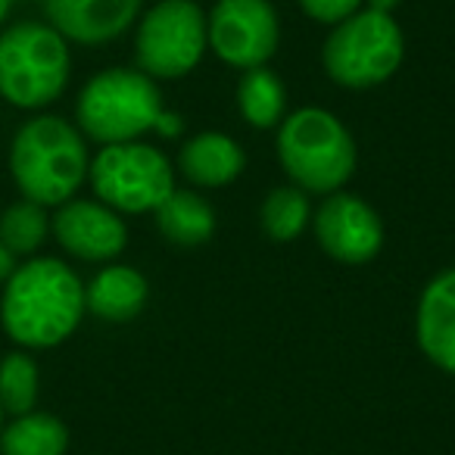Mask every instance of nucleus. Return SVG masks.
<instances>
[{
  "label": "nucleus",
  "mask_w": 455,
  "mask_h": 455,
  "mask_svg": "<svg viewBox=\"0 0 455 455\" xmlns=\"http://www.w3.org/2000/svg\"><path fill=\"white\" fill-rule=\"evenodd\" d=\"M84 315V287L60 259H28L10 275L0 299V322L20 347L63 343Z\"/></svg>",
  "instance_id": "1"
},
{
  "label": "nucleus",
  "mask_w": 455,
  "mask_h": 455,
  "mask_svg": "<svg viewBox=\"0 0 455 455\" xmlns=\"http://www.w3.org/2000/svg\"><path fill=\"white\" fill-rule=\"evenodd\" d=\"M88 147L60 116H38L16 132L10 172L22 196L38 206H63L88 178Z\"/></svg>",
  "instance_id": "2"
},
{
  "label": "nucleus",
  "mask_w": 455,
  "mask_h": 455,
  "mask_svg": "<svg viewBox=\"0 0 455 455\" xmlns=\"http://www.w3.org/2000/svg\"><path fill=\"white\" fill-rule=\"evenodd\" d=\"M278 159L306 194H337L355 172L353 134L328 109H297L278 128Z\"/></svg>",
  "instance_id": "3"
},
{
  "label": "nucleus",
  "mask_w": 455,
  "mask_h": 455,
  "mask_svg": "<svg viewBox=\"0 0 455 455\" xmlns=\"http://www.w3.org/2000/svg\"><path fill=\"white\" fill-rule=\"evenodd\" d=\"M69 44L53 26L20 22L0 35V97L20 109L53 103L69 84Z\"/></svg>",
  "instance_id": "4"
},
{
  "label": "nucleus",
  "mask_w": 455,
  "mask_h": 455,
  "mask_svg": "<svg viewBox=\"0 0 455 455\" xmlns=\"http://www.w3.org/2000/svg\"><path fill=\"white\" fill-rule=\"evenodd\" d=\"M163 113L156 82L134 69H107L94 76L78 94V128L88 138L107 144H128L153 132Z\"/></svg>",
  "instance_id": "5"
},
{
  "label": "nucleus",
  "mask_w": 455,
  "mask_h": 455,
  "mask_svg": "<svg viewBox=\"0 0 455 455\" xmlns=\"http://www.w3.org/2000/svg\"><path fill=\"white\" fill-rule=\"evenodd\" d=\"M403 32L390 13L355 10L337 22L322 51L324 72L343 88H374L384 84L403 63Z\"/></svg>",
  "instance_id": "6"
},
{
  "label": "nucleus",
  "mask_w": 455,
  "mask_h": 455,
  "mask_svg": "<svg viewBox=\"0 0 455 455\" xmlns=\"http://www.w3.org/2000/svg\"><path fill=\"white\" fill-rule=\"evenodd\" d=\"M94 194L116 212H153L175 190V175L163 153L128 140L107 144L88 169Z\"/></svg>",
  "instance_id": "7"
},
{
  "label": "nucleus",
  "mask_w": 455,
  "mask_h": 455,
  "mask_svg": "<svg viewBox=\"0 0 455 455\" xmlns=\"http://www.w3.org/2000/svg\"><path fill=\"white\" fill-rule=\"evenodd\" d=\"M209 44L206 13L194 0H159L140 20L138 66L150 78H181L203 60Z\"/></svg>",
  "instance_id": "8"
},
{
  "label": "nucleus",
  "mask_w": 455,
  "mask_h": 455,
  "mask_svg": "<svg viewBox=\"0 0 455 455\" xmlns=\"http://www.w3.org/2000/svg\"><path fill=\"white\" fill-rule=\"evenodd\" d=\"M206 32L215 57L243 72L266 66L281 41L278 13L268 0H219Z\"/></svg>",
  "instance_id": "9"
},
{
  "label": "nucleus",
  "mask_w": 455,
  "mask_h": 455,
  "mask_svg": "<svg viewBox=\"0 0 455 455\" xmlns=\"http://www.w3.org/2000/svg\"><path fill=\"white\" fill-rule=\"evenodd\" d=\"M315 237L331 259L362 266V262H371L384 247V225L362 196L337 190L318 206Z\"/></svg>",
  "instance_id": "10"
},
{
  "label": "nucleus",
  "mask_w": 455,
  "mask_h": 455,
  "mask_svg": "<svg viewBox=\"0 0 455 455\" xmlns=\"http://www.w3.org/2000/svg\"><path fill=\"white\" fill-rule=\"evenodd\" d=\"M51 228L60 247L84 262L116 259L128 243L125 221L119 219V212L94 200H66L53 215Z\"/></svg>",
  "instance_id": "11"
},
{
  "label": "nucleus",
  "mask_w": 455,
  "mask_h": 455,
  "mask_svg": "<svg viewBox=\"0 0 455 455\" xmlns=\"http://www.w3.org/2000/svg\"><path fill=\"white\" fill-rule=\"evenodd\" d=\"M144 0H44L47 20L66 41L107 44L132 28Z\"/></svg>",
  "instance_id": "12"
},
{
  "label": "nucleus",
  "mask_w": 455,
  "mask_h": 455,
  "mask_svg": "<svg viewBox=\"0 0 455 455\" xmlns=\"http://www.w3.org/2000/svg\"><path fill=\"white\" fill-rule=\"evenodd\" d=\"M418 347L436 368L455 374V268L440 272L418 303Z\"/></svg>",
  "instance_id": "13"
},
{
  "label": "nucleus",
  "mask_w": 455,
  "mask_h": 455,
  "mask_svg": "<svg viewBox=\"0 0 455 455\" xmlns=\"http://www.w3.org/2000/svg\"><path fill=\"white\" fill-rule=\"evenodd\" d=\"M178 165H181L184 178L194 181L196 188H225L243 172L247 156L235 138L219 132H203L181 147Z\"/></svg>",
  "instance_id": "14"
},
{
  "label": "nucleus",
  "mask_w": 455,
  "mask_h": 455,
  "mask_svg": "<svg viewBox=\"0 0 455 455\" xmlns=\"http://www.w3.org/2000/svg\"><path fill=\"white\" fill-rule=\"evenodd\" d=\"M147 281L138 268L109 266L84 287V309L103 322H132L147 303Z\"/></svg>",
  "instance_id": "15"
},
{
  "label": "nucleus",
  "mask_w": 455,
  "mask_h": 455,
  "mask_svg": "<svg viewBox=\"0 0 455 455\" xmlns=\"http://www.w3.org/2000/svg\"><path fill=\"white\" fill-rule=\"evenodd\" d=\"M153 212H156V228L163 231V237L178 247H200L215 231L212 206L194 190L175 188Z\"/></svg>",
  "instance_id": "16"
},
{
  "label": "nucleus",
  "mask_w": 455,
  "mask_h": 455,
  "mask_svg": "<svg viewBox=\"0 0 455 455\" xmlns=\"http://www.w3.org/2000/svg\"><path fill=\"white\" fill-rule=\"evenodd\" d=\"M69 446V430L57 415L26 411L0 430V455H63Z\"/></svg>",
  "instance_id": "17"
},
{
  "label": "nucleus",
  "mask_w": 455,
  "mask_h": 455,
  "mask_svg": "<svg viewBox=\"0 0 455 455\" xmlns=\"http://www.w3.org/2000/svg\"><path fill=\"white\" fill-rule=\"evenodd\" d=\"M237 107L253 128H275L284 119L287 91L272 69L256 66V69L243 72L241 84H237Z\"/></svg>",
  "instance_id": "18"
},
{
  "label": "nucleus",
  "mask_w": 455,
  "mask_h": 455,
  "mask_svg": "<svg viewBox=\"0 0 455 455\" xmlns=\"http://www.w3.org/2000/svg\"><path fill=\"white\" fill-rule=\"evenodd\" d=\"M51 221L44 206L32 200H20L0 215V243L16 256H32L47 241Z\"/></svg>",
  "instance_id": "19"
},
{
  "label": "nucleus",
  "mask_w": 455,
  "mask_h": 455,
  "mask_svg": "<svg viewBox=\"0 0 455 455\" xmlns=\"http://www.w3.org/2000/svg\"><path fill=\"white\" fill-rule=\"evenodd\" d=\"M309 225V196L299 188H275L262 203V228L272 241H297Z\"/></svg>",
  "instance_id": "20"
},
{
  "label": "nucleus",
  "mask_w": 455,
  "mask_h": 455,
  "mask_svg": "<svg viewBox=\"0 0 455 455\" xmlns=\"http://www.w3.org/2000/svg\"><path fill=\"white\" fill-rule=\"evenodd\" d=\"M38 399V365L32 355L10 353L0 362V409L10 415H26Z\"/></svg>",
  "instance_id": "21"
},
{
  "label": "nucleus",
  "mask_w": 455,
  "mask_h": 455,
  "mask_svg": "<svg viewBox=\"0 0 455 455\" xmlns=\"http://www.w3.org/2000/svg\"><path fill=\"white\" fill-rule=\"evenodd\" d=\"M299 7L312 20L337 26V22H343L347 16H353L362 7V0H299Z\"/></svg>",
  "instance_id": "22"
},
{
  "label": "nucleus",
  "mask_w": 455,
  "mask_h": 455,
  "mask_svg": "<svg viewBox=\"0 0 455 455\" xmlns=\"http://www.w3.org/2000/svg\"><path fill=\"white\" fill-rule=\"evenodd\" d=\"M153 132H159L163 138H178V134L184 132V119L178 113H159L156 116V125H153Z\"/></svg>",
  "instance_id": "23"
},
{
  "label": "nucleus",
  "mask_w": 455,
  "mask_h": 455,
  "mask_svg": "<svg viewBox=\"0 0 455 455\" xmlns=\"http://www.w3.org/2000/svg\"><path fill=\"white\" fill-rule=\"evenodd\" d=\"M16 253H10L7 247H4V243H0V281H4V284H7L10 281V275L16 272Z\"/></svg>",
  "instance_id": "24"
},
{
  "label": "nucleus",
  "mask_w": 455,
  "mask_h": 455,
  "mask_svg": "<svg viewBox=\"0 0 455 455\" xmlns=\"http://www.w3.org/2000/svg\"><path fill=\"white\" fill-rule=\"evenodd\" d=\"M399 0H368V10H378V13H393Z\"/></svg>",
  "instance_id": "25"
},
{
  "label": "nucleus",
  "mask_w": 455,
  "mask_h": 455,
  "mask_svg": "<svg viewBox=\"0 0 455 455\" xmlns=\"http://www.w3.org/2000/svg\"><path fill=\"white\" fill-rule=\"evenodd\" d=\"M10 7H13V0H0V22L7 20V13H10Z\"/></svg>",
  "instance_id": "26"
},
{
  "label": "nucleus",
  "mask_w": 455,
  "mask_h": 455,
  "mask_svg": "<svg viewBox=\"0 0 455 455\" xmlns=\"http://www.w3.org/2000/svg\"><path fill=\"white\" fill-rule=\"evenodd\" d=\"M0 430H4V409H0Z\"/></svg>",
  "instance_id": "27"
}]
</instances>
